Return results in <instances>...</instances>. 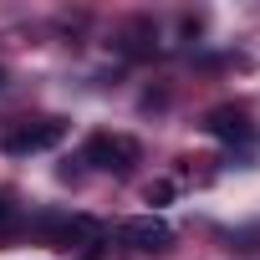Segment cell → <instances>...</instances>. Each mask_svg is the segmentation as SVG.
Returning <instances> with one entry per match:
<instances>
[{
  "label": "cell",
  "instance_id": "cell-1",
  "mask_svg": "<svg viewBox=\"0 0 260 260\" xmlns=\"http://www.w3.org/2000/svg\"><path fill=\"white\" fill-rule=\"evenodd\" d=\"M87 164H97L107 174H127L138 164V143L127 133H97V138H87Z\"/></svg>",
  "mask_w": 260,
  "mask_h": 260
},
{
  "label": "cell",
  "instance_id": "cell-2",
  "mask_svg": "<svg viewBox=\"0 0 260 260\" xmlns=\"http://www.w3.org/2000/svg\"><path fill=\"white\" fill-rule=\"evenodd\" d=\"M61 138H67V122H56V117H46V122H26V127H16V133H6V153H11V158H31V153L56 148Z\"/></svg>",
  "mask_w": 260,
  "mask_h": 260
},
{
  "label": "cell",
  "instance_id": "cell-3",
  "mask_svg": "<svg viewBox=\"0 0 260 260\" xmlns=\"http://www.w3.org/2000/svg\"><path fill=\"white\" fill-rule=\"evenodd\" d=\"M117 240L133 245V250H169L174 230H169V219H158V214H138V219H127V224L117 230Z\"/></svg>",
  "mask_w": 260,
  "mask_h": 260
},
{
  "label": "cell",
  "instance_id": "cell-4",
  "mask_svg": "<svg viewBox=\"0 0 260 260\" xmlns=\"http://www.w3.org/2000/svg\"><path fill=\"white\" fill-rule=\"evenodd\" d=\"M204 127H209V138H219V143H245V138H250L245 107H214V112L204 117Z\"/></svg>",
  "mask_w": 260,
  "mask_h": 260
},
{
  "label": "cell",
  "instance_id": "cell-5",
  "mask_svg": "<svg viewBox=\"0 0 260 260\" xmlns=\"http://www.w3.org/2000/svg\"><path fill=\"white\" fill-rule=\"evenodd\" d=\"M87 240H97V224L92 219H61V224H51V245H61V250H72V245H87Z\"/></svg>",
  "mask_w": 260,
  "mask_h": 260
},
{
  "label": "cell",
  "instance_id": "cell-6",
  "mask_svg": "<svg viewBox=\"0 0 260 260\" xmlns=\"http://www.w3.org/2000/svg\"><path fill=\"white\" fill-rule=\"evenodd\" d=\"M169 194H174V184H153V189H148V204H164Z\"/></svg>",
  "mask_w": 260,
  "mask_h": 260
},
{
  "label": "cell",
  "instance_id": "cell-7",
  "mask_svg": "<svg viewBox=\"0 0 260 260\" xmlns=\"http://www.w3.org/2000/svg\"><path fill=\"white\" fill-rule=\"evenodd\" d=\"M11 219H16V209H11V199H6V194H0V230H6Z\"/></svg>",
  "mask_w": 260,
  "mask_h": 260
},
{
  "label": "cell",
  "instance_id": "cell-8",
  "mask_svg": "<svg viewBox=\"0 0 260 260\" xmlns=\"http://www.w3.org/2000/svg\"><path fill=\"white\" fill-rule=\"evenodd\" d=\"M0 82H6V72H0Z\"/></svg>",
  "mask_w": 260,
  "mask_h": 260
}]
</instances>
